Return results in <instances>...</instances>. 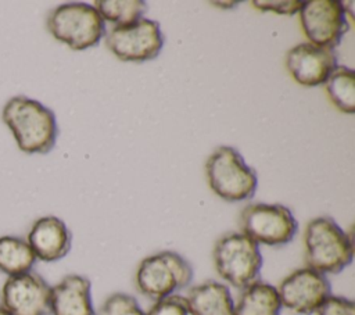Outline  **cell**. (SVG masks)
Instances as JSON below:
<instances>
[{"label":"cell","instance_id":"1","mask_svg":"<svg viewBox=\"0 0 355 315\" xmlns=\"http://www.w3.org/2000/svg\"><path fill=\"white\" fill-rule=\"evenodd\" d=\"M1 119L25 154H47L55 146V115L37 100L26 96L11 97L3 107Z\"/></svg>","mask_w":355,"mask_h":315},{"label":"cell","instance_id":"2","mask_svg":"<svg viewBox=\"0 0 355 315\" xmlns=\"http://www.w3.org/2000/svg\"><path fill=\"white\" fill-rule=\"evenodd\" d=\"M304 259L323 275L338 273L354 258L352 237L330 216L311 219L304 230Z\"/></svg>","mask_w":355,"mask_h":315},{"label":"cell","instance_id":"3","mask_svg":"<svg viewBox=\"0 0 355 315\" xmlns=\"http://www.w3.org/2000/svg\"><path fill=\"white\" fill-rule=\"evenodd\" d=\"M209 189L222 200L236 203L250 200L258 185L257 172L232 146H219L205 161Z\"/></svg>","mask_w":355,"mask_h":315},{"label":"cell","instance_id":"4","mask_svg":"<svg viewBox=\"0 0 355 315\" xmlns=\"http://www.w3.org/2000/svg\"><path fill=\"white\" fill-rule=\"evenodd\" d=\"M193 275V266L184 257L166 250L140 261L135 273V284L140 294L157 301L189 286Z\"/></svg>","mask_w":355,"mask_h":315},{"label":"cell","instance_id":"5","mask_svg":"<svg viewBox=\"0 0 355 315\" xmlns=\"http://www.w3.org/2000/svg\"><path fill=\"white\" fill-rule=\"evenodd\" d=\"M218 275L236 289H244L258 280L262 268L259 246L241 232L222 235L212 251Z\"/></svg>","mask_w":355,"mask_h":315},{"label":"cell","instance_id":"6","mask_svg":"<svg viewBox=\"0 0 355 315\" xmlns=\"http://www.w3.org/2000/svg\"><path fill=\"white\" fill-rule=\"evenodd\" d=\"M53 37L75 51L96 46L105 35V21L87 3H64L53 8L46 21Z\"/></svg>","mask_w":355,"mask_h":315},{"label":"cell","instance_id":"7","mask_svg":"<svg viewBox=\"0 0 355 315\" xmlns=\"http://www.w3.org/2000/svg\"><path fill=\"white\" fill-rule=\"evenodd\" d=\"M239 223L241 233L248 236L258 246L287 244L294 239L298 230L295 216L283 204H248L241 210Z\"/></svg>","mask_w":355,"mask_h":315},{"label":"cell","instance_id":"8","mask_svg":"<svg viewBox=\"0 0 355 315\" xmlns=\"http://www.w3.org/2000/svg\"><path fill=\"white\" fill-rule=\"evenodd\" d=\"M105 44L122 61L144 62L159 54L164 35L157 21L143 17L132 24L111 28L105 35Z\"/></svg>","mask_w":355,"mask_h":315},{"label":"cell","instance_id":"9","mask_svg":"<svg viewBox=\"0 0 355 315\" xmlns=\"http://www.w3.org/2000/svg\"><path fill=\"white\" fill-rule=\"evenodd\" d=\"M300 24L309 43L331 49L337 47L348 32L349 22L337 0H308L300 10Z\"/></svg>","mask_w":355,"mask_h":315},{"label":"cell","instance_id":"10","mask_svg":"<svg viewBox=\"0 0 355 315\" xmlns=\"http://www.w3.org/2000/svg\"><path fill=\"white\" fill-rule=\"evenodd\" d=\"M276 289L282 307L301 315L315 314L331 294L326 275L308 266L288 273Z\"/></svg>","mask_w":355,"mask_h":315},{"label":"cell","instance_id":"11","mask_svg":"<svg viewBox=\"0 0 355 315\" xmlns=\"http://www.w3.org/2000/svg\"><path fill=\"white\" fill-rule=\"evenodd\" d=\"M49 283L36 272L8 276L0 290V305L10 315H49Z\"/></svg>","mask_w":355,"mask_h":315},{"label":"cell","instance_id":"12","mask_svg":"<svg viewBox=\"0 0 355 315\" xmlns=\"http://www.w3.org/2000/svg\"><path fill=\"white\" fill-rule=\"evenodd\" d=\"M337 65L334 50L309 42L295 44L286 54V68L290 76L294 82L306 87L323 85Z\"/></svg>","mask_w":355,"mask_h":315},{"label":"cell","instance_id":"13","mask_svg":"<svg viewBox=\"0 0 355 315\" xmlns=\"http://www.w3.org/2000/svg\"><path fill=\"white\" fill-rule=\"evenodd\" d=\"M36 259L55 262L64 258L72 246V233L67 223L54 215L37 218L26 236Z\"/></svg>","mask_w":355,"mask_h":315},{"label":"cell","instance_id":"14","mask_svg":"<svg viewBox=\"0 0 355 315\" xmlns=\"http://www.w3.org/2000/svg\"><path fill=\"white\" fill-rule=\"evenodd\" d=\"M51 315H94L92 283L76 273L64 276L50 291Z\"/></svg>","mask_w":355,"mask_h":315},{"label":"cell","instance_id":"15","mask_svg":"<svg viewBox=\"0 0 355 315\" xmlns=\"http://www.w3.org/2000/svg\"><path fill=\"white\" fill-rule=\"evenodd\" d=\"M186 298L193 315H236L230 290L220 282L205 280L196 284Z\"/></svg>","mask_w":355,"mask_h":315},{"label":"cell","instance_id":"16","mask_svg":"<svg viewBox=\"0 0 355 315\" xmlns=\"http://www.w3.org/2000/svg\"><path fill=\"white\" fill-rule=\"evenodd\" d=\"M282 308L277 289L259 279L244 287L234 303L236 315H280Z\"/></svg>","mask_w":355,"mask_h":315},{"label":"cell","instance_id":"17","mask_svg":"<svg viewBox=\"0 0 355 315\" xmlns=\"http://www.w3.org/2000/svg\"><path fill=\"white\" fill-rule=\"evenodd\" d=\"M36 257L26 239L18 236H0V272L15 276L32 271Z\"/></svg>","mask_w":355,"mask_h":315},{"label":"cell","instance_id":"18","mask_svg":"<svg viewBox=\"0 0 355 315\" xmlns=\"http://www.w3.org/2000/svg\"><path fill=\"white\" fill-rule=\"evenodd\" d=\"M324 90L330 103L344 114L355 112V72L337 65L326 79Z\"/></svg>","mask_w":355,"mask_h":315},{"label":"cell","instance_id":"19","mask_svg":"<svg viewBox=\"0 0 355 315\" xmlns=\"http://www.w3.org/2000/svg\"><path fill=\"white\" fill-rule=\"evenodd\" d=\"M104 21L118 25H128L143 18L147 3L143 0H98L93 3Z\"/></svg>","mask_w":355,"mask_h":315},{"label":"cell","instance_id":"20","mask_svg":"<svg viewBox=\"0 0 355 315\" xmlns=\"http://www.w3.org/2000/svg\"><path fill=\"white\" fill-rule=\"evenodd\" d=\"M94 315H146V312L133 296L114 293L105 298Z\"/></svg>","mask_w":355,"mask_h":315},{"label":"cell","instance_id":"21","mask_svg":"<svg viewBox=\"0 0 355 315\" xmlns=\"http://www.w3.org/2000/svg\"><path fill=\"white\" fill-rule=\"evenodd\" d=\"M146 315H193V312L184 296L171 294L154 301Z\"/></svg>","mask_w":355,"mask_h":315},{"label":"cell","instance_id":"22","mask_svg":"<svg viewBox=\"0 0 355 315\" xmlns=\"http://www.w3.org/2000/svg\"><path fill=\"white\" fill-rule=\"evenodd\" d=\"M316 315H355V304L352 300L341 296H329L316 309Z\"/></svg>","mask_w":355,"mask_h":315},{"label":"cell","instance_id":"23","mask_svg":"<svg viewBox=\"0 0 355 315\" xmlns=\"http://www.w3.org/2000/svg\"><path fill=\"white\" fill-rule=\"evenodd\" d=\"M304 1L297 0H254L251 6L259 11H272L283 15H294L300 12Z\"/></svg>","mask_w":355,"mask_h":315},{"label":"cell","instance_id":"24","mask_svg":"<svg viewBox=\"0 0 355 315\" xmlns=\"http://www.w3.org/2000/svg\"><path fill=\"white\" fill-rule=\"evenodd\" d=\"M212 4H215V6H230V8L233 7V6H236L237 4V1H229V3H216V1H212Z\"/></svg>","mask_w":355,"mask_h":315},{"label":"cell","instance_id":"25","mask_svg":"<svg viewBox=\"0 0 355 315\" xmlns=\"http://www.w3.org/2000/svg\"><path fill=\"white\" fill-rule=\"evenodd\" d=\"M0 315H10V314H8V312H7V311L0 305Z\"/></svg>","mask_w":355,"mask_h":315}]
</instances>
